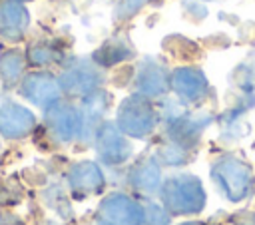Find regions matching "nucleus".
<instances>
[{"mask_svg": "<svg viewBox=\"0 0 255 225\" xmlns=\"http://www.w3.org/2000/svg\"><path fill=\"white\" fill-rule=\"evenodd\" d=\"M147 0H122V10H124V14H128V12H133V10H137L141 4H145Z\"/></svg>", "mask_w": 255, "mask_h": 225, "instance_id": "obj_5", "label": "nucleus"}, {"mask_svg": "<svg viewBox=\"0 0 255 225\" xmlns=\"http://www.w3.org/2000/svg\"><path fill=\"white\" fill-rule=\"evenodd\" d=\"M34 125V115L12 102L0 104V133L4 137H20L26 135Z\"/></svg>", "mask_w": 255, "mask_h": 225, "instance_id": "obj_2", "label": "nucleus"}, {"mask_svg": "<svg viewBox=\"0 0 255 225\" xmlns=\"http://www.w3.org/2000/svg\"><path fill=\"white\" fill-rule=\"evenodd\" d=\"M20 92L34 104L44 106L46 102L56 98V82L48 74H30L22 80Z\"/></svg>", "mask_w": 255, "mask_h": 225, "instance_id": "obj_3", "label": "nucleus"}, {"mask_svg": "<svg viewBox=\"0 0 255 225\" xmlns=\"http://www.w3.org/2000/svg\"><path fill=\"white\" fill-rule=\"evenodd\" d=\"M24 70V54L18 50H8L0 54V80L6 86H14L20 82Z\"/></svg>", "mask_w": 255, "mask_h": 225, "instance_id": "obj_4", "label": "nucleus"}, {"mask_svg": "<svg viewBox=\"0 0 255 225\" xmlns=\"http://www.w3.org/2000/svg\"><path fill=\"white\" fill-rule=\"evenodd\" d=\"M28 26V12L18 0H0V36L18 42Z\"/></svg>", "mask_w": 255, "mask_h": 225, "instance_id": "obj_1", "label": "nucleus"}, {"mask_svg": "<svg viewBox=\"0 0 255 225\" xmlns=\"http://www.w3.org/2000/svg\"><path fill=\"white\" fill-rule=\"evenodd\" d=\"M18 2H26V0H18Z\"/></svg>", "mask_w": 255, "mask_h": 225, "instance_id": "obj_6", "label": "nucleus"}]
</instances>
